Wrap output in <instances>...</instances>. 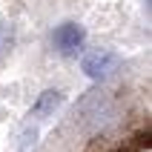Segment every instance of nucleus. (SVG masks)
<instances>
[{
	"label": "nucleus",
	"mask_w": 152,
	"mask_h": 152,
	"mask_svg": "<svg viewBox=\"0 0 152 152\" xmlns=\"http://www.w3.org/2000/svg\"><path fill=\"white\" fill-rule=\"evenodd\" d=\"M83 40H86V32H83V26H77V23H60L52 32V46L63 58L77 55V52L83 49Z\"/></svg>",
	"instance_id": "f257e3e1"
},
{
	"label": "nucleus",
	"mask_w": 152,
	"mask_h": 152,
	"mask_svg": "<svg viewBox=\"0 0 152 152\" xmlns=\"http://www.w3.org/2000/svg\"><path fill=\"white\" fill-rule=\"evenodd\" d=\"M83 72L89 77H95V80H103V77H109V75H115L118 72V66H121V58L115 55V52H109V49H95V52H89L83 58Z\"/></svg>",
	"instance_id": "f03ea898"
},
{
	"label": "nucleus",
	"mask_w": 152,
	"mask_h": 152,
	"mask_svg": "<svg viewBox=\"0 0 152 152\" xmlns=\"http://www.w3.org/2000/svg\"><path fill=\"white\" fill-rule=\"evenodd\" d=\"M60 101H63V95L55 92V89H49V92H43L40 98H37V103L32 106V115H34V118H43V115H49V112L58 109Z\"/></svg>",
	"instance_id": "7ed1b4c3"
},
{
	"label": "nucleus",
	"mask_w": 152,
	"mask_h": 152,
	"mask_svg": "<svg viewBox=\"0 0 152 152\" xmlns=\"http://www.w3.org/2000/svg\"><path fill=\"white\" fill-rule=\"evenodd\" d=\"M12 49V26L6 17H0V58Z\"/></svg>",
	"instance_id": "20e7f679"
}]
</instances>
